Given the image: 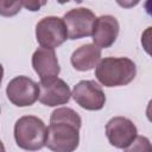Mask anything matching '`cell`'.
<instances>
[{
  "mask_svg": "<svg viewBox=\"0 0 152 152\" xmlns=\"http://www.w3.org/2000/svg\"><path fill=\"white\" fill-rule=\"evenodd\" d=\"M135 76V63L127 57H106L95 68V77L102 86L108 88L127 86Z\"/></svg>",
  "mask_w": 152,
  "mask_h": 152,
  "instance_id": "obj_1",
  "label": "cell"
},
{
  "mask_svg": "<svg viewBox=\"0 0 152 152\" xmlns=\"http://www.w3.org/2000/svg\"><path fill=\"white\" fill-rule=\"evenodd\" d=\"M48 127L44 121L33 115H25L14 125V139L17 145L26 151H37L45 146Z\"/></svg>",
  "mask_w": 152,
  "mask_h": 152,
  "instance_id": "obj_2",
  "label": "cell"
},
{
  "mask_svg": "<svg viewBox=\"0 0 152 152\" xmlns=\"http://www.w3.org/2000/svg\"><path fill=\"white\" fill-rule=\"evenodd\" d=\"M80 128L69 122H50L45 146L56 152H71L80 142Z\"/></svg>",
  "mask_w": 152,
  "mask_h": 152,
  "instance_id": "obj_3",
  "label": "cell"
},
{
  "mask_svg": "<svg viewBox=\"0 0 152 152\" xmlns=\"http://www.w3.org/2000/svg\"><path fill=\"white\" fill-rule=\"evenodd\" d=\"M68 38L66 25L64 19L59 17H45L36 25V39L43 48L56 49L61 46Z\"/></svg>",
  "mask_w": 152,
  "mask_h": 152,
  "instance_id": "obj_4",
  "label": "cell"
},
{
  "mask_svg": "<svg viewBox=\"0 0 152 152\" xmlns=\"http://www.w3.org/2000/svg\"><path fill=\"white\" fill-rule=\"evenodd\" d=\"M6 95L17 107L32 106L39 99V84L27 76H17L8 82Z\"/></svg>",
  "mask_w": 152,
  "mask_h": 152,
  "instance_id": "obj_5",
  "label": "cell"
},
{
  "mask_svg": "<svg viewBox=\"0 0 152 152\" xmlns=\"http://www.w3.org/2000/svg\"><path fill=\"white\" fill-rule=\"evenodd\" d=\"M106 135L112 146L127 150L138 137V129L129 119L114 116L106 125Z\"/></svg>",
  "mask_w": 152,
  "mask_h": 152,
  "instance_id": "obj_6",
  "label": "cell"
},
{
  "mask_svg": "<svg viewBox=\"0 0 152 152\" xmlns=\"http://www.w3.org/2000/svg\"><path fill=\"white\" fill-rule=\"evenodd\" d=\"M63 19L66 25L69 39H81L93 34L96 17L89 8H72L64 14Z\"/></svg>",
  "mask_w": 152,
  "mask_h": 152,
  "instance_id": "obj_7",
  "label": "cell"
},
{
  "mask_svg": "<svg viewBox=\"0 0 152 152\" xmlns=\"http://www.w3.org/2000/svg\"><path fill=\"white\" fill-rule=\"evenodd\" d=\"M74 101L87 110H100L106 103V95L99 83L91 80L80 81L72 89Z\"/></svg>",
  "mask_w": 152,
  "mask_h": 152,
  "instance_id": "obj_8",
  "label": "cell"
},
{
  "mask_svg": "<svg viewBox=\"0 0 152 152\" xmlns=\"http://www.w3.org/2000/svg\"><path fill=\"white\" fill-rule=\"evenodd\" d=\"M71 97L69 86L58 77L43 80L39 82V101L44 106L56 107L65 104Z\"/></svg>",
  "mask_w": 152,
  "mask_h": 152,
  "instance_id": "obj_9",
  "label": "cell"
},
{
  "mask_svg": "<svg viewBox=\"0 0 152 152\" xmlns=\"http://www.w3.org/2000/svg\"><path fill=\"white\" fill-rule=\"evenodd\" d=\"M120 25L115 17L104 14L96 18L93 28V42L101 49L112 46L119 36Z\"/></svg>",
  "mask_w": 152,
  "mask_h": 152,
  "instance_id": "obj_10",
  "label": "cell"
},
{
  "mask_svg": "<svg viewBox=\"0 0 152 152\" xmlns=\"http://www.w3.org/2000/svg\"><path fill=\"white\" fill-rule=\"evenodd\" d=\"M32 66L40 81L57 77L61 68L53 49L38 48L32 55Z\"/></svg>",
  "mask_w": 152,
  "mask_h": 152,
  "instance_id": "obj_11",
  "label": "cell"
},
{
  "mask_svg": "<svg viewBox=\"0 0 152 152\" xmlns=\"http://www.w3.org/2000/svg\"><path fill=\"white\" fill-rule=\"evenodd\" d=\"M101 61V48L95 44H84L76 49L70 58L74 69L78 71H89Z\"/></svg>",
  "mask_w": 152,
  "mask_h": 152,
  "instance_id": "obj_12",
  "label": "cell"
},
{
  "mask_svg": "<svg viewBox=\"0 0 152 152\" xmlns=\"http://www.w3.org/2000/svg\"><path fill=\"white\" fill-rule=\"evenodd\" d=\"M59 121L72 124V125L77 126L78 128H81V126H82V119L78 115V113L68 107L57 108L51 113L50 122H59Z\"/></svg>",
  "mask_w": 152,
  "mask_h": 152,
  "instance_id": "obj_13",
  "label": "cell"
},
{
  "mask_svg": "<svg viewBox=\"0 0 152 152\" xmlns=\"http://www.w3.org/2000/svg\"><path fill=\"white\" fill-rule=\"evenodd\" d=\"M21 0H0V14L2 17H13L21 8Z\"/></svg>",
  "mask_w": 152,
  "mask_h": 152,
  "instance_id": "obj_14",
  "label": "cell"
},
{
  "mask_svg": "<svg viewBox=\"0 0 152 152\" xmlns=\"http://www.w3.org/2000/svg\"><path fill=\"white\" fill-rule=\"evenodd\" d=\"M126 151H152V145L146 137H137Z\"/></svg>",
  "mask_w": 152,
  "mask_h": 152,
  "instance_id": "obj_15",
  "label": "cell"
},
{
  "mask_svg": "<svg viewBox=\"0 0 152 152\" xmlns=\"http://www.w3.org/2000/svg\"><path fill=\"white\" fill-rule=\"evenodd\" d=\"M141 45L146 53H148L152 57V26L145 28V31L141 34Z\"/></svg>",
  "mask_w": 152,
  "mask_h": 152,
  "instance_id": "obj_16",
  "label": "cell"
},
{
  "mask_svg": "<svg viewBox=\"0 0 152 152\" xmlns=\"http://www.w3.org/2000/svg\"><path fill=\"white\" fill-rule=\"evenodd\" d=\"M21 2H23V6H24L27 11L37 12V11H39L43 6L46 5L48 0H21Z\"/></svg>",
  "mask_w": 152,
  "mask_h": 152,
  "instance_id": "obj_17",
  "label": "cell"
},
{
  "mask_svg": "<svg viewBox=\"0 0 152 152\" xmlns=\"http://www.w3.org/2000/svg\"><path fill=\"white\" fill-rule=\"evenodd\" d=\"M115 1L122 8H132L140 2V0H115Z\"/></svg>",
  "mask_w": 152,
  "mask_h": 152,
  "instance_id": "obj_18",
  "label": "cell"
},
{
  "mask_svg": "<svg viewBox=\"0 0 152 152\" xmlns=\"http://www.w3.org/2000/svg\"><path fill=\"white\" fill-rule=\"evenodd\" d=\"M144 8H145L146 13L150 17H152V0H146L145 4H144Z\"/></svg>",
  "mask_w": 152,
  "mask_h": 152,
  "instance_id": "obj_19",
  "label": "cell"
},
{
  "mask_svg": "<svg viewBox=\"0 0 152 152\" xmlns=\"http://www.w3.org/2000/svg\"><path fill=\"white\" fill-rule=\"evenodd\" d=\"M146 116L147 119L152 122V100H150L148 104H147V108H146Z\"/></svg>",
  "mask_w": 152,
  "mask_h": 152,
  "instance_id": "obj_20",
  "label": "cell"
},
{
  "mask_svg": "<svg viewBox=\"0 0 152 152\" xmlns=\"http://www.w3.org/2000/svg\"><path fill=\"white\" fill-rule=\"evenodd\" d=\"M57 1H58L59 4H62V5H63V4H66V2H68V1H70V0H57Z\"/></svg>",
  "mask_w": 152,
  "mask_h": 152,
  "instance_id": "obj_21",
  "label": "cell"
}]
</instances>
